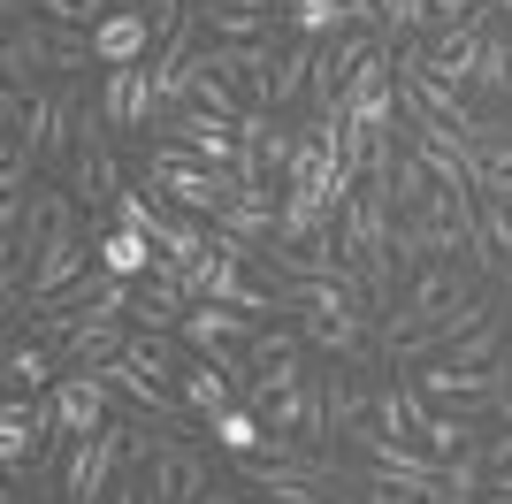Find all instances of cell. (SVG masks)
<instances>
[{
  "mask_svg": "<svg viewBox=\"0 0 512 504\" xmlns=\"http://www.w3.org/2000/svg\"><path fill=\"white\" fill-rule=\"evenodd\" d=\"M436 405H474V413H505L512 398V367L497 359V367H451V359H428L421 375H413Z\"/></svg>",
  "mask_w": 512,
  "mask_h": 504,
  "instance_id": "277c9868",
  "label": "cell"
},
{
  "mask_svg": "<svg viewBox=\"0 0 512 504\" xmlns=\"http://www.w3.org/2000/svg\"><path fill=\"white\" fill-rule=\"evenodd\" d=\"M146 482H153V504H199V497L214 489V466H207V451H199V443L169 436L161 451H153Z\"/></svg>",
  "mask_w": 512,
  "mask_h": 504,
  "instance_id": "52a82bcc",
  "label": "cell"
},
{
  "mask_svg": "<svg viewBox=\"0 0 512 504\" xmlns=\"http://www.w3.org/2000/svg\"><path fill=\"white\" fill-rule=\"evenodd\" d=\"M428 23V0H383V39H398V31H421Z\"/></svg>",
  "mask_w": 512,
  "mask_h": 504,
  "instance_id": "603a6c76",
  "label": "cell"
},
{
  "mask_svg": "<svg viewBox=\"0 0 512 504\" xmlns=\"http://www.w3.org/2000/svg\"><path fill=\"white\" fill-rule=\"evenodd\" d=\"M199 69H214L222 84H237L253 107H268V77H276V46H230V39H207L199 46ZM276 115V107H268Z\"/></svg>",
  "mask_w": 512,
  "mask_h": 504,
  "instance_id": "30bf717a",
  "label": "cell"
},
{
  "mask_svg": "<svg viewBox=\"0 0 512 504\" xmlns=\"http://www.w3.org/2000/svg\"><path fill=\"white\" fill-rule=\"evenodd\" d=\"M115 8H146V0H115Z\"/></svg>",
  "mask_w": 512,
  "mask_h": 504,
  "instance_id": "d4e9b609",
  "label": "cell"
},
{
  "mask_svg": "<svg viewBox=\"0 0 512 504\" xmlns=\"http://www.w3.org/2000/svg\"><path fill=\"white\" fill-rule=\"evenodd\" d=\"M130 466V420H107L100 436H69L62 459V504H100L115 489V474Z\"/></svg>",
  "mask_w": 512,
  "mask_h": 504,
  "instance_id": "7a4b0ae2",
  "label": "cell"
},
{
  "mask_svg": "<svg viewBox=\"0 0 512 504\" xmlns=\"http://www.w3.org/2000/svg\"><path fill=\"white\" fill-rule=\"evenodd\" d=\"M130 314H138V329H153V336H176L184 329V314H192V283L161 260V268L138 283V298H130Z\"/></svg>",
  "mask_w": 512,
  "mask_h": 504,
  "instance_id": "7c38bea8",
  "label": "cell"
},
{
  "mask_svg": "<svg viewBox=\"0 0 512 504\" xmlns=\"http://www.w3.org/2000/svg\"><path fill=\"white\" fill-rule=\"evenodd\" d=\"M46 23H62V31H100L115 16V0H31Z\"/></svg>",
  "mask_w": 512,
  "mask_h": 504,
  "instance_id": "7402d4cb",
  "label": "cell"
},
{
  "mask_svg": "<svg viewBox=\"0 0 512 504\" xmlns=\"http://www.w3.org/2000/svg\"><path fill=\"white\" fill-rule=\"evenodd\" d=\"M153 46H161V31H153L146 8H115V16L92 31V54H100V69H130V62H153Z\"/></svg>",
  "mask_w": 512,
  "mask_h": 504,
  "instance_id": "4fadbf2b",
  "label": "cell"
},
{
  "mask_svg": "<svg viewBox=\"0 0 512 504\" xmlns=\"http://www.w3.org/2000/svg\"><path fill=\"white\" fill-rule=\"evenodd\" d=\"M92 252H100V268H107V275H123V283H146V275L161 268V245H153L146 230H123V222H107Z\"/></svg>",
  "mask_w": 512,
  "mask_h": 504,
  "instance_id": "ac0fdd59",
  "label": "cell"
},
{
  "mask_svg": "<svg viewBox=\"0 0 512 504\" xmlns=\"http://www.w3.org/2000/svg\"><path fill=\"white\" fill-rule=\"evenodd\" d=\"M46 398H54V413H62V436H100L107 420H115V413H107V398H115V390H107L100 375H62Z\"/></svg>",
  "mask_w": 512,
  "mask_h": 504,
  "instance_id": "9a60e30c",
  "label": "cell"
},
{
  "mask_svg": "<svg viewBox=\"0 0 512 504\" xmlns=\"http://www.w3.org/2000/svg\"><path fill=\"white\" fill-rule=\"evenodd\" d=\"M268 329L260 314H237V306H214V298H192V314H184V344L192 352H222V344H253V336Z\"/></svg>",
  "mask_w": 512,
  "mask_h": 504,
  "instance_id": "5bb4252c",
  "label": "cell"
},
{
  "mask_svg": "<svg viewBox=\"0 0 512 504\" xmlns=\"http://www.w3.org/2000/svg\"><path fill=\"white\" fill-rule=\"evenodd\" d=\"M100 123L107 130H161V100H153V69H107L100 77Z\"/></svg>",
  "mask_w": 512,
  "mask_h": 504,
  "instance_id": "ba28073f",
  "label": "cell"
},
{
  "mask_svg": "<svg viewBox=\"0 0 512 504\" xmlns=\"http://www.w3.org/2000/svg\"><path fill=\"white\" fill-rule=\"evenodd\" d=\"M199 8H268V0H199Z\"/></svg>",
  "mask_w": 512,
  "mask_h": 504,
  "instance_id": "cb8c5ba5",
  "label": "cell"
},
{
  "mask_svg": "<svg viewBox=\"0 0 512 504\" xmlns=\"http://www.w3.org/2000/svg\"><path fill=\"white\" fill-rule=\"evenodd\" d=\"M497 8H512V0H497Z\"/></svg>",
  "mask_w": 512,
  "mask_h": 504,
  "instance_id": "4316f807",
  "label": "cell"
},
{
  "mask_svg": "<svg viewBox=\"0 0 512 504\" xmlns=\"http://www.w3.org/2000/svg\"><path fill=\"white\" fill-rule=\"evenodd\" d=\"M482 39H490V16L474 8V16H459V23H436V39H421L428 46V77H444V84H459L467 92L474 84V62H482Z\"/></svg>",
  "mask_w": 512,
  "mask_h": 504,
  "instance_id": "9c48e42d",
  "label": "cell"
},
{
  "mask_svg": "<svg viewBox=\"0 0 512 504\" xmlns=\"http://www.w3.org/2000/svg\"><path fill=\"white\" fill-rule=\"evenodd\" d=\"M474 92H490V100H512V31H497L482 39V62H474Z\"/></svg>",
  "mask_w": 512,
  "mask_h": 504,
  "instance_id": "ffe728a7",
  "label": "cell"
},
{
  "mask_svg": "<svg viewBox=\"0 0 512 504\" xmlns=\"http://www.w3.org/2000/svg\"><path fill=\"white\" fill-rule=\"evenodd\" d=\"M314 62H321V39H291L276 54V77H268V107H291L306 100V84H314Z\"/></svg>",
  "mask_w": 512,
  "mask_h": 504,
  "instance_id": "d6986e66",
  "label": "cell"
},
{
  "mask_svg": "<svg viewBox=\"0 0 512 504\" xmlns=\"http://www.w3.org/2000/svg\"><path fill=\"white\" fill-rule=\"evenodd\" d=\"M176 398L192 405V420H199V428H214V420L230 413V405H245V390H237V382L222 375L214 359H184V375H176Z\"/></svg>",
  "mask_w": 512,
  "mask_h": 504,
  "instance_id": "2e32d148",
  "label": "cell"
},
{
  "mask_svg": "<svg viewBox=\"0 0 512 504\" xmlns=\"http://www.w3.org/2000/svg\"><path fill=\"white\" fill-rule=\"evenodd\" d=\"M505 420H512V398H505Z\"/></svg>",
  "mask_w": 512,
  "mask_h": 504,
  "instance_id": "484cf974",
  "label": "cell"
},
{
  "mask_svg": "<svg viewBox=\"0 0 512 504\" xmlns=\"http://www.w3.org/2000/svg\"><path fill=\"white\" fill-rule=\"evenodd\" d=\"M161 138L184 146L192 161H207V168H230V176H237V161H245L237 123H222V115H207V107H176V115H161Z\"/></svg>",
  "mask_w": 512,
  "mask_h": 504,
  "instance_id": "8992f818",
  "label": "cell"
},
{
  "mask_svg": "<svg viewBox=\"0 0 512 504\" xmlns=\"http://www.w3.org/2000/svg\"><path fill=\"white\" fill-rule=\"evenodd\" d=\"M54 436H62L54 398H16V390H8V405H0V466H8V482H23V474L54 451Z\"/></svg>",
  "mask_w": 512,
  "mask_h": 504,
  "instance_id": "3957f363",
  "label": "cell"
},
{
  "mask_svg": "<svg viewBox=\"0 0 512 504\" xmlns=\"http://www.w3.org/2000/svg\"><path fill=\"white\" fill-rule=\"evenodd\" d=\"M92 260H100V252H92L85 222H77V199H69L62 222H54V237H46V252L31 260V306H39V298H54V291H69V283H77Z\"/></svg>",
  "mask_w": 512,
  "mask_h": 504,
  "instance_id": "5b68a950",
  "label": "cell"
},
{
  "mask_svg": "<svg viewBox=\"0 0 512 504\" xmlns=\"http://www.w3.org/2000/svg\"><path fill=\"white\" fill-rule=\"evenodd\" d=\"M451 367H497V359H505V314H490V321H474L467 336H459V344H451Z\"/></svg>",
  "mask_w": 512,
  "mask_h": 504,
  "instance_id": "44dd1931",
  "label": "cell"
},
{
  "mask_svg": "<svg viewBox=\"0 0 512 504\" xmlns=\"http://www.w3.org/2000/svg\"><path fill=\"white\" fill-rule=\"evenodd\" d=\"M146 191H161L176 214H199V222H214V214L237 199V176L230 168H207L192 161L184 146H169V138H153V161H146Z\"/></svg>",
  "mask_w": 512,
  "mask_h": 504,
  "instance_id": "6da1fadb",
  "label": "cell"
},
{
  "mask_svg": "<svg viewBox=\"0 0 512 504\" xmlns=\"http://www.w3.org/2000/svg\"><path fill=\"white\" fill-rule=\"evenodd\" d=\"M0 375H8V390H16V398H46V390L62 382V352H54V344H39V336H16V344H8V359H0Z\"/></svg>",
  "mask_w": 512,
  "mask_h": 504,
  "instance_id": "e0dca14e",
  "label": "cell"
},
{
  "mask_svg": "<svg viewBox=\"0 0 512 504\" xmlns=\"http://www.w3.org/2000/svg\"><path fill=\"white\" fill-rule=\"evenodd\" d=\"M130 336L138 329H123V321H77V329L62 336V344H54V352H62V375H100V367H115V359L130 352Z\"/></svg>",
  "mask_w": 512,
  "mask_h": 504,
  "instance_id": "8fae6325",
  "label": "cell"
}]
</instances>
